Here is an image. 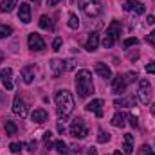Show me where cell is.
<instances>
[{
  "mask_svg": "<svg viewBox=\"0 0 155 155\" xmlns=\"http://www.w3.org/2000/svg\"><path fill=\"white\" fill-rule=\"evenodd\" d=\"M56 101V112H58V119L63 121L74 112V97L69 90H58L54 96Z\"/></svg>",
  "mask_w": 155,
  "mask_h": 155,
  "instance_id": "obj_1",
  "label": "cell"
},
{
  "mask_svg": "<svg viewBox=\"0 0 155 155\" xmlns=\"http://www.w3.org/2000/svg\"><path fill=\"white\" fill-rule=\"evenodd\" d=\"M76 88H78V96H79L81 99L92 96V92H94V83H92V74H90V71H87V69L78 71Z\"/></svg>",
  "mask_w": 155,
  "mask_h": 155,
  "instance_id": "obj_2",
  "label": "cell"
},
{
  "mask_svg": "<svg viewBox=\"0 0 155 155\" xmlns=\"http://www.w3.org/2000/svg\"><path fill=\"white\" fill-rule=\"evenodd\" d=\"M119 35H121V22H119V20H112L110 25L107 27L105 38H103V47H105V49L114 47V43L119 40Z\"/></svg>",
  "mask_w": 155,
  "mask_h": 155,
  "instance_id": "obj_3",
  "label": "cell"
},
{
  "mask_svg": "<svg viewBox=\"0 0 155 155\" xmlns=\"http://www.w3.org/2000/svg\"><path fill=\"white\" fill-rule=\"evenodd\" d=\"M81 9L85 11L87 16L96 18V16L101 15V11H103V4H101V0H81Z\"/></svg>",
  "mask_w": 155,
  "mask_h": 155,
  "instance_id": "obj_4",
  "label": "cell"
},
{
  "mask_svg": "<svg viewBox=\"0 0 155 155\" xmlns=\"http://www.w3.org/2000/svg\"><path fill=\"white\" fill-rule=\"evenodd\" d=\"M137 97L141 103L148 105L150 103V97H152V85L146 78H141L139 79V90H137Z\"/></svg>",
  "mask_w": 155,
  "mask_h": 155,
  "instance_id": "obj_5",
  "label": "cell"
},
{
  "mask_svg": "<svg viewBox=\"0 0 155 155\" xmlns=\"http://www.w3.org/2000/svg\"><path fill=\"white\" fill-rule=\"evenodd\" d=\"M69 132H71L72 137H78V139H85V137L88 135V128H87V124H85L83 119H76V121H72Z\"/></svg>",
  "mask_w": 155,
  "mask_h": 155,
  "instance_id": "obj_6",
  "label": "cell"
},
{
  "mask_svg": "<svg viewBox=\"0 0 155 155\" xmlns=\"http://www.w3.org/2000/svg\"><path fill=\"white\" fill-rule=\"evenodd\" d=\"M13 112L16 116H20L22 119L27 117V105H25V101H24V97L20 94H16L15 99H13Z\"/></svg>",
  "mask_w": 155,
  "mask_h": 155,
  "instance_id": "obj_7",
  "label": "cell"
},
{
  "mask_svg": "<svg viewBox=\"0 0 155 155\" xmlns=\"http://www.w3.org/2000/svg\"><path fill=\"white\" fill-rule=\"evenodd\" d=\"M27 45H29L31 51H36V52H40V51L45 49V41H43V38L40 36L38 33H31V35H29V38H27Z\"/></svg>",
  "mask_w": 155,
  "mask_h": 155,
  "instance_id": "obj_8",
  "label": "cell"
},
{
  "mask_svg": "<svg viewBox=\"0 0 155 155\" xmlns=\"http://www.w3.org/2000/svg\"><path fill=\"white\" fill-rule=\"evenodd\" d=\"M124 11H134L135 15H143L144 13V4L139 2V0H126L124 5H123Z\"/></svg>",
  "mask_w": 155,
  "mask_h": 155,
  "instance_id": "obj_9",
  "label": "cell"
},
{
  "mask_svg": "<svg viewBox=\"0 0 155 155\" xmlns=\"http://www.w3.org/2000/svg\"><path fill=\"white\" fill-rule=\"evenodd\" d=\"M126 85H128V81H126V76H116L114 78V81H112V92L114 94H123L124 90H126Z\"/></svg>",
  "mask_w": 155,
  "mask_h": 155,
  "instance_id": "obj_10",
  "label": "cell"
},
{
  "mask_svg": "<svg viewBox=\"0 0 155 155\" xmlns=\"http://www.w3.org/2000/svg\"><path fill=\"white\" fill-rule=\"evenodd\" d=\"M18 18H20L24 24H29V22H31V5H29V4L22 2V4L18 5Z\"/></svg>",
  "mask_w": 155,
  "mask_h": 155,
  "instance_id": "obj_11",
  "label": "cell"
},
{
  "mask_svg": "<svg viewBox=\"0 0 155 155\" xmlns=\"http://www.w3.org/2000/svg\"><path fill=\"white\" fill-rule=\"evenodd\" d=\"M103 105H105L103 99H92V101L87 105V110H88V112H94L97 117H103Z\"/></svg>",
  "mask_w": 155,
  "mask_h": 155,
  "instance_id": "obj_12",
  "label": "cell"
},
{
  "mask_svg": "<svg viewBox=\"0 0 155 155\" xmlns=\"http://www.w3.org/2000/svg\"><path fill=\"white\" fill-rule=\"evenodd\" d=\"M63 72H65L63 60H52L51 61V74H52V78H60Z\"/></svg>",
  "mask_w": 155,
  "mask_h": 155,
  "instance_id": "obj_13",
  "label": "cell"
},
{
  "mask_svg": "<svg viewBox=\"0 0 155 155\" xmlns=\"http://www.w3.org/2000/svg\"><path fill=\"white\" fill-rule=\"evenodd\" d=\"M97 47H99V35L97 33H90L88 38H87V43H85V49L88 52H94V51H97Z\"/></svg>",
  "mask_w": 155,
  "mask_h": 155,
  "instance_id": "obj_14",
  "label": "cell"
},
{
  "mask_svg": "<svg viewBox=\"0 0 155 155\" xmlns=\"http://www.w3.org/2000/svg\"><path fill=\"white\" fill-rule=\"evenodd\" d=\"M94 71H96V74H97L99 78H105V79L112 78V71H110V67H108L107 63H101V61H97V63L94 65Z\"/></svg>",
  "mask_w": 155,
  "mask_h": 155,
  "instance_id": "obj_15",
  "label": "cell"
},
{
  "mask_svg": "<svg viewBox=\"0 0 155 155\" xmlns=\"http://www.w3.org/2000/svg\"><path fill=\"white\" fill-rule=\"evenodd\" d=\"M123 150H124V155L134 153V135L132 134H126L123 137Z\"/></svg>",
  "mask_w": 155,
  "mask_h": 155,
  "instance_id": "obj_16",
  "label": "cell"
},
{
  "mask_svg": "<svg viewBox=\"0 0 155 155\" xmlns=\"http://www.w3.org/2000/svg\"><path fill=\"white\" fill-rule=\"evenodd\" d=\"M11 76H13V71H11V69H4V71H2V76H0V79H2L4 88H5V90H11V88H13Z\"/></svg>",
  "mask_w": 155,
  "mask_h": 155,
  "instance_id": "obj_17",
  "label": "cell"
},
{
  "mask_svg": "<svg viewBox=\"0 0 155 155\" xmlns=\"http://www.w3.org/2000/svg\"><path fill=\"white\" fill-rule=\"evenodd\" d=\"M31 119L35 121V123H38V124H41V123H45L47 119H49V114L43 110V108H36L33 114H31Z\"/></svg>",
  "mask_w": 155,
  "mask_h": 155,
  "instance_id": "obj_18",
  "label": "cell"
},
{
  "mask_svg": "<svg viewBox=\"0 0 155 155\" xmlns=\"http://www.w3.org/2000/svg\"><path fill=\"white\" fill-rule=\"evenodd\" d=\"M22 78H24V83H33V79H35V67L33 65H27V67H24L22 69Z\"/></svg>",
  "mask_w": 155,
  "mask_h": 155,
  "instance_id": "obj_19",
  "label": "cell"
},
{
  "mask_svg": "<svg viewBox=\"0 0 155 155\" xmlns=\"http://www.w3.org/2000/svg\"><path fill=\"white\" fill-rule=\"evenodd\" d=\"M126 117H128L126 114H123V112H117L116 116L112 117V121H110V123H112L116 128H124V126H126Z\"/></svg>",
  "mask_w": 155,
  "mask_h": 155,
  "instance_id": "obj_20",
  "label": "cell"
},
{
  "mask_svg": "<svg viewBox=\"0 0 155 155\" xmlns=\"http://www.w3.org/2000/svg\"><path fill=\"white\" fill-rule=\"evenodd\" d=\"M4 130H5V135H16L18 126H16V123H15V121L5 119V121H4Z\"/></svg>",
  "mask_w": 155,
  "mask_h": 155,
  "instance_id": "obj_21",
  "label": "cell"
},
{
  "mask_svg": "<svg viewBox=\"0 0 155 155\" xmlns=\"http://www.w3.org/2000/svg\"><path fill=\"white\" fill-rule=\"evenodd\" d=\"M15 5H18V0H4L0 4V11L2 13H11L15 9Z\"/></svg>",
  "mask_w": 155,
  "mask_h": 155,
  "instance_id": "obj_22",
  "label": "cell"
},
{
  "mask_svg": "<svg viewBox=\"0 0 155 155\" xmlns=\"http://www.w3.org/2000/svg\"><path fill=\"white\" fill-rule=\"evenodd\" d=\"M116 107H134L135 105V97L130 96V97H121V99H116L114 101Z\"/></svg>",
  "mask_w": 155,
  "mask_h": 155,
  "instance_id": "obj_23",
  "label": "cell"
},
{
  "mask_svg": "<svg viewBox=\"0 0 155 155\" xmlns=\"http://www.w3.org/2000/svg\"><path fill=\"white\" fill-rule=\"evenodd\" d=\"M54 148H56L58 153H69V146H67V143H63L61 139L54 143Z\"/></svg>",
  "mask_w": 155,
  "mask_h": 155,
  "instance_id": "obj_24",
  "label": "cell"
},
{
  "mask_svg": "<svg viewBox=\"0 0 155 155\" xmlns=\"http://www.w3.org/2000/svg\"><path fill=\"white\" fill-rule=\"evenodd\" d=\"M67 24H69L71 29H78V27H79V18H78L76 13H71V15H69V22H67Z\"/></svg>",
  "mask_w": 155,
  "mask_h": 155,
  "instance_id": "obj_25",
  "label": "cell"
},
{
  "mask_svg": "<svg viewBox=\"0 0 155 155\" xmlns=\"http://www.w3.org/2000/svg\"><path fill=\"white\" fill-rule=\"evenodd\" d=\"M40 27H41V29H51V27H52V20L43 15V16L40 18Z\"/></svg>",
  "mask_w": 155,
  "mask_h": 155,
  "instance_id": "obj_26",
  "label": "cell"
},
{
  "mask_svg": "<svg viewBox=\"0 0 155 155\" xmlns=\"http://www.w3.org/2000/svg\"><path fill=\"white\" fill-rule=\"evenodd\" d=\"M97 141H99V143H108V141H110V134L105 132V130H99V132H97Z\"/></svg>",
  "mask_w": 155,
  "mask_h": 155,
  "instance_id": "obj_27",
  "label": "cell"
},
{
  "mask_svg": "<svg viewBox=\"0 0 155 155\" xmlns=\"http://www.w3.org/2000/svg\"><path fill=\"white\" fill-rule=\"evenodd\" d=\"M11 33H13L11 25H0V38H7Z\"/></svg>",
  "mask_w": 155,
  "mask_h": 155,
  "instance_id": "obj_28",
  "label": "cell"
},
{
  "mask_svg": "<svg viewBox=\"0 0 155 155\" xmlns=\"http://www.w3.org/2000/svg\"><path fill=\"white\" fill-rule=\"evenodd\" d=\"M22 148H24V144H22V143H11V144H9V150H11L13 153H18Z\"/></svg>",
  "mask_w": 155,
  "mask_h": 155,
  "instance_id": "obj_29",
  "label": "cell"
},
{
  "mask_svg": "<svg viewBox=\"0 0 155 155\" xmlns=\"http://www.w3.org/2000/svg\"><path fill=\"white\" fill-rule=\"evenodd\" d=\"M137 43H139V40L137 38H126L124 41H123L124 47H132V45H137Z\"/></svg>",
  "mask_w": 155,
  "mask_h": 155,
  "instance_id": "obj_30",
  "label": "cell"
},
{
  "mask_svg": "<svg viewBox=\"0 0 155 155\" xmlns=\"http://www.w3.org/2000/svg\"><path fill=\"white\" fill-rule=\"evenodd\" d=\"M51 135H52L51 132H45V134H43V143H45L47 148H51Z\"/></svg>",
  "mask_w": 155,
  "mask_h": 155,
  "instance_id": "obj_31",
  "label": "cell"
},
{
  "mask_svg": "<svg viewBox=\"0 0 155 155\" xmlns=\"http://www.w3.org/2000/svg\"><path fill=\"white\" fill-rule=\"evenodd\" d=\"M146 41H148L152 47H155V29L150 33V35H148V36H146Z\"/></svg>",
  "mask_w": 155,
  "mask_h": 155,
  "instance_id": "obj_32",
  "label": "cell"
},
{
  "mask_svg": "<svg viewBox=\"0 0 155 155\" xmlns=\"http://www.w3.org/2000/svg\"><path fill=\"white\" fill-rule=\"evenodd\" d=\"M139 155H155L153 152H152V148H150V146H143V148H141V153Z\"/></svg>",
  "mask_w": 155,
  "mask_h": 155,
  "instance_id": "obj_33",
  "label": "cell"
},
{
  "mask_svg": "<svg viewBox=\"0 0 155 155\" xmlns=\"http://www.w3.org/2000/svg\"><path fill=\"white\" fill-rule=\"evenodd\" d=\"M60 47H61V38L58 36V38H54V41H52V49L54 51H60Z\"/></svg>",
  "mask_w": 155,
  "mask_h": 155,
  "instance_id": "obj_34",
  "label": "cell"
},
{
  "mask_svg": "<svg viewBox=\"0 0 155 155\" xmlns=\"http://www.w3.org/2000/svg\"><path fill=\"white\" fill-rule=\"evenodd\" d=\"M65 63V71H71V69H74V60H67V61H63Z\"/></svg>",
  "mask_w": 155,
  "mask_h": 155,
  "instance_id": "obj_35",
  "label": "cell"
},
{
  "mask_svg": "<svg viewBox=\"0 0 155 155\" xmlns=\"http://www.w3.org/2000/svg\"><path fill=\"white\" fill-rule=\"evenodd\" d=\"M146 72H150V74H155V61H150V63L146 65Z\"/></svg>",
  "mask_w": 155,
  "mask_h": 155,
  "instance_id": "obj_36",
  "label": "cell"
},
{
  "mask_svg": "<svg viewBox=\"0 0 155 155\" xmlns=\"http://www.w3.org/2000/svg\"><path fill=\"white\" fill-rule=\"evenodd\" d=\"M128 119H130V124L132 126H137V117L135 116H128Z\"/></svg>",
  "mask_w": 155,
  "mask_h": 155,
  "instance_id": "obj_37",
  "label": "cell"
},
{
  "mask_svg": "<svg viewBox=\"0 0 155 155\" xmlns=\"http://www.w3.org/2000/svg\"><path fill=\"white\" fill-rule=\"evenodd\" d=\"M87 155H97V150H96L94 146H90V148L87 150Z\"/></svg>",
  "mask_w": 155,
  "mask_h": 155,
  "instance_id": "obj_38",
  "label": "cell"
},
{
  "mask_svg": "<svg viewBox=\"0 0 155 155\" xmlns=\"http://www.w3.org/2000/svg\"><path fill=\"white\" fill-rule=\"evenodd\" d=\"M25 146H27V148H29L31 152H35V148H36V143H33V141H31V143H27Z\"/></svg>",
  "mask_w": 155,
  "mask_h": 155,
  "instance_id": "obj_39",
  "label": "cell"
},
{
  "mask_svg": "<svg viewBox=\"0 0 155 155\" xmlns=\"http://www.w3.org/2000/svg\"><path fill=\"white\" fill-rule=\"evenodd\" d=\"M60 2H61V0H47L49 5H56V4H60Z\"/></svg>",
  "mask_w": 155,
  "mask_h": 155,
  "instance_id": "obj_40",
  "label": "cell"
},
{
  "mask_svg": "<svg viewBox=\"0 0 155 155\" xmlns=\"http://www.w3.org/2000/svg\"><path fill=\"white\" fill-rule=\"evenodd\" d=\"M146 22H148V24H150V25H152V24H155V18H153V16H152V15H150V16H148V18H146Z\"/></svg>",
  "mask_w": 155,
  "mask_h": 155,
  "instance_id": "obj_41",
  "label": "cell"
},
{
  "mask_svg": "<svg viewBox=\"0 0 155 155\" xmlns=\"http://www.w3.org/2000/svg\"><path fill=\"white\" fill-rule=\"evenodd\" d=\"M150 112H152V114H153V116H155V103H153V105H152V107H150Z\"/></svg>",
  "mask_w": 155,
  "mask_h": 155,
  "instance_id": "obj_42",
  "label": "cell"
},
{
  "mask_svg": "<svg viewBox=\"0 0 155 155\" xmlns=\"http://www.w3.org/2000/svg\"><path fill=\"white\" fill-rule=\"evenodd\" d=\"M114 155H124V153H121V152H119V150H117V152H114Z\"/></svg>",
  "mask_w": 155,
  "mask_h": 155,
  "instance_id": "obj_43",
  "label": "cell"
},
{
  "mask_svg": "<svg viewBox=\"0 0 155 155\" xmlns=\"http://www.w3.org/2000/svg\"><path fill=\"white\" fill-rule=\"evenodd\" d=\"M0 76H2V72H0Z\"/></svg>",
  "mask_w": 155,
  "mask_h": 155,
  "instance_id": "obj_44",
  "label": "cell"
},
{
  "mask_svg": "<svg viewBox=\"0 0 155 155\" xmlns=\"http://www.w3.org/2000/svg\"><path fill=\"white\" fill-rule=\"evenodd\" d=\"M33 2H36V0H33Z\"/></svg>",
  "mask_w": 155,
  "mask_h": 155,
  "instance_id": "obj_45",
  "label": "cell"
}]
</instances>
